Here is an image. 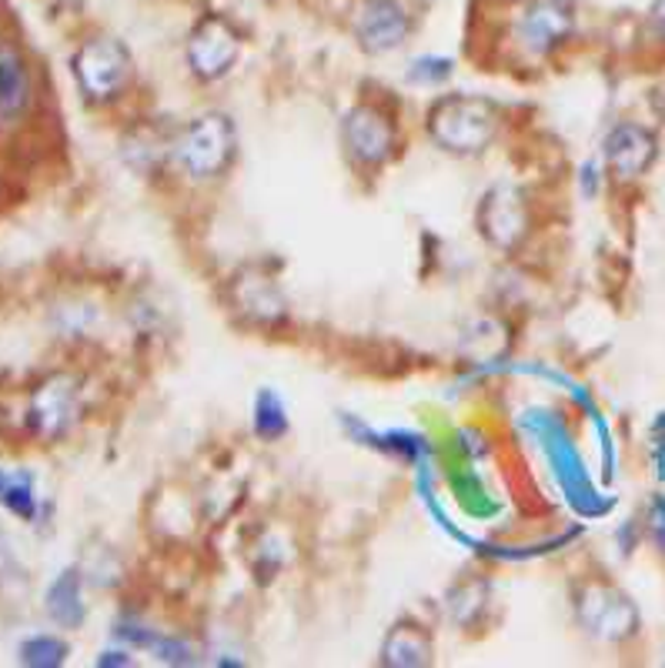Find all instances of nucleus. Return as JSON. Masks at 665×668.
Listing matches in <instances>:
<instances>
[{
    "label": "nucleus",
    "instance_id": "obj_12",
    "mask_svg": "<svg viewBox=\"0 0 665 668\" xmlns=\"http://www.w3.org/2000/svg\"><path fill=\"white\" fill-rule=\"evenodd\" d=\"M47 608L61 625H74L81 618V605H77V575L67 572L47 595Z\"/></svg>",
    "mask_w": 665,
    "mask_h": 668
},
{
    "label": "nucleus",
    "instance_id": "obj_13",
    "mask_svg": "<svg viewBox=\"0 0 665 668\" xmlns=\"http://www.w3.org/2000/svg\"><path fill=\"white\" fill-rule=\"evenodd\" d=\"M388 645H401V651H408V655H405V665H421V661H428V638H425L418 628H411V625L395 628L392 638H388Z\"/></svg>",
    "mask_w": 665,
    "mask_h": 668
},
{
    "label": "nucleus",
    "instance_id": "obj_7",
    "mask_svg": "<svg viewBox=\"0 0 665 668\" xmlns=\"http://www.w3.org/2000/svg\"><path fill=\"white\" fill-rule=\"evenodd\" d=\"M342 138L348 154L365 168H378L395 154V125L372 104H362L352 110L345 118Z\"/></svg>",
    "mask_w": 665,
    "mask_h": 668
},
{
    "label": "nucleus",
    "instance_id": "obj_11",
    "mask_svg": "<svg viewBox=\"0 0 665 668\" xmlns=\"http://www.w3.org/2000/svg\"><path fill=\"white\" fill-rule=\"evenodd\" d=\"M28 104V67L18 54H0V115L11 118Z\"/></svg>",
    "mask_w": 665,
    "mask_h": 668
},
{
    "label": "nucleus",
    "instance_id": "obj_4",
    "mask_svg": "<svg viewBox=\"0 0 665 668\" xmlns=\"http://www.w3.org/2000/svg\"><path fill=\"white\" fill-rule=\"evenodd\" d=\"M184 54H187L191 71L201 80H217L235 67V61L242 54V34L228 18L204 14L191 31Z\"/></svg>",
    "mask_w": 665,
    "mask_h": 668
},
{
    "label": "nucleus",
    "instance_id": "obj_14",
    "mask_svg": "<svg viewBox=\"0 0 665 668\" xmlns=\"http://www.w3.org/2000/svg\"><path fill=\"white\" fill-rule=\"evenodd\" d=\"M64 645L57 642V638H31L24 648H21V655H24V661L28 665H61L64 661Z\"/></svg>",
    "mask_w": 665,
    "mask_h": 668
},
{
    "label": "nucleus",
    "instance_id": "obj_10",
    "mask_svg": "<svg viewBox=\"0 0 665 668\" xmlns=\"http://www.w3.org/2000/svg\"><path fill=\"white\" fill-rule=\"evenodd\" d=\"M579 612H582V622L592 628V632H599V635H622V632H632V628H625V625H632L635 622V615H632V608L625 605V599L622 595H612V592H605V589H589L582 599H579Z\"/></svg>",
    "mask_w": 665,
    "mask_h": 668
},
{
    "label": "nucleus",
    "instance_id": "obj_2",
    "mask_svg": "<svg viewBox=\"0 0 665 668\" xmlns=\"http://www.w3.org/2000/svg\"><path fill=\"white\" fill-rule=\"evenodd\" d=\"M235 158V128L225 115H204L171 141V161L181 174L207 181Z\"/></svg>",
    "mask_w": 665,
    "mask_h": 668
},
{
    "label": "nucleus",
    "instance_id": "obj_5",
    "mask_svg": "<svg viewBox=\"0 0 665 668\" xmlns=\"http://www.w3.org/2000/svg\"><path fill=\"white\" fill-rule=\"evenodd\" d=\"M572 28H576V11L566 0H522V14L515 21V41L535 57H545L572 37Z\"/></svg>",
    "mask_w": 665,
    "mask_h": 668
},
{
    "label": "nucleus",
    "instance_id": "obj_15",
    "mask_svg": "<svg viewBox=\"0 0 665 668\" xmlns=\"http://www.w3.org/2000/svg\"><path fill=\"white\" fill-rule=\"evenodd\" d=\"M512 4H522V0H512Z\"/></svg>",
    "mask_w": 665,
    "mask_h": 668
},
{
    "label": "nucleus",
    "instance_id": "obj_8",
    "mask_svg": "<svg viewBox=\"0 0 665 668\" xmlns=\"http://www.w3.org/2000/svg\"><path fill=\"white\" fill-rule=\"evenodd\" d=\"M482 231H485L495 245H502V248L518 245V238L528 231V214H525V204L518 201V194H512V191L505 187V191H495V194L485 201Z\"/></svg>",
    "mask_w": 665,
    "mask_h": 668
},
{
    "label": "nucleus",
    "instance_id": "obj_3",
    "mask_svg": "<svg viewBox=\"0 0 665 668\" xmlns=\"http://www.w3.org/2000/svg\"><path fill=\"white\" fill-rule=\"evenodd\" d=\"M131 54L115 37H94L74 54V74L90 100H115L131 84Z\"/></svg>",
    "mask_w": 665,
    "mask_h": 668
},
{
    "label": "nucleus",
    "instance_id": "obj_1",
    "mask_svg": "<svg viewBox=\"0 0 665 668\" xmlns=\"http://www.w3.org/2000/svg\"><path fill=\"white\" fill-rule=\"evenodd\" d=\"M431 138L455 154H479L498 134V110L479 97H446L428 115Z\"/></svg>",
    "mask_w": 665,
    "mask_h": 668
},
{
    "label": "nucleus",
    "instance_id": "obj_6",
    "mask_svg": "<svg viewBox=\"0 0 665 668\" xmlns=\"http://www.w3.org/2000/svg\"><path fill=\"white\" fill-rule=\"evenodd\" d=\"M352 28L365 51L388 54L411 37L415 21H411V11L405 8V0H358Z\"/></svg>",
    "mask_w": 665,
    "mask_h": 668
},
{
    "label": "nucleus",
    "instance_id": "obj_9",
    "mask_svg": "<svg viewBox=\"0 0 665 668\" xmlns=\"http://www.w3.org/2000/svg\"><path fill=\"white\" fill-rule=\"evenodd\" d=\"M605 154H609V164L619 177H639L652 158H655V141L635 128V125H622L612 131L609 144H605Z\"/></svg>",
    "mask_w": 665,
    "mask_h": 668
}]
</instances>
